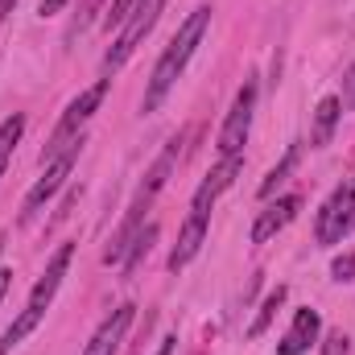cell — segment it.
I'll return each instance as SVG.
<instances>
[{
    "label": "cell",
    "mask_w": 355,
    "mask_h": 355,
    "mask_svg": "<svg viewBox=\"0 0 355 355\" xmlns=\"http://www.w3.org/2000/svg\"><path fill=\"white\" fill-rule=\"evenodd\" d=\"M352 232H355V178H347V182L322 202V211H318V219H314V240H318L322 248H331V244H343Z\"/></svg>",
    "instance_id": "5b68a950"
},
{
    "label": "cell",
    "mask_w": 355,
    "mask_h": 355,
    "mask_svg": "<svg viewBox=\"0 0 355 355\" xmlns=\"http://www.w3.org/2000/svg\"><path fill=\"white\" fill-rule=\"evenodd\" d=\"M62 8H67V0H42V4H37L42 17H54V12H62Z\"/></svg>",
    "instance_id": "d4e9b609"
},
{
    "label": "cell",
    "mask_w": 355,
    "mask_h": 355,
    "mask_svg": "<svg viewBox=\"0 0 355 355\" xmlns=\"http://www.w3.org/2000/svg\"><path fill=\"white\" fill-rule=\"evenodd\" d=\"M42 318H46L42 310H29V306H25V310L12 318V327L0 335V355H8L12 347H21V343H25V335H33V331L42 327Z\"/></svg>",
    "instance_id": "9a60e30c"
},
{
    "label": "cell",
    "mask_w": 355,
    "mask_h": 355,
    "mask_svg": "<svg viewBox=\"0 0 355 355\" xmlns=\"http://www.w3.org/2000/svg\"><path fill=\"white\" fill-rule=\"evenodd\" d=\"M244 170V153H232V157H219V166H211V174L202 178V186L194 190V202H190V211L194 215H211V207H215V198L236 182V174Z\"/></svg>",
    "instance_id": "ba28073f"
},
{
    "label": "cell",
    "mask_w": 355,
    "mask_h": 355,
    "mask_svg": "<svg viewBox=\"0 0 355 355\" xmlns=\"http://www.w3.org/2000/svg\"><path fill=\"white\" fill-rule=\"evenodd\" d=\"M257 95H261V83H257V75H248L244 87L236 91V99H232V112H227L223 128H219V153H223V157L244 153L248 128H252V112H257Z\"/></svg>",
    "instance_id": "8992f818"
},
{
    "label": "cell",
    "mask_w": 355,
    "mask_h": 355,
    "mask_svg": "<svg viewBox=\"0 0 355 355\" xmlns=\"http://www.w3.org/2000/svg\"><path fill=\"white\" fill-rule=\"evenodd\" d=\"M153 240H157V223H149V227H141V236L132 240V248H128V257L120 261L124 265V277H132L137 272V265L149 257V248H153Z\"/></svg>",
    "instance_id": "ac0fdd59"
},
{
    "label": "cell",
    "mask_w": 355,
    "mask_h": 355,
    "mask_svg": "<svg viewBox=\"0 0 355 355\" xmlns=\"http://www.w3.org/2000/svg\"><path fill=\"white\" fill-rule=\"evenodd\" d=\"M71 257H75V244H62L54 257H50V265L42 272V281L33 285V293H29V310H50V302H54V293H58V285H62V277H67V268H71Z\"/></svg>",
    "instance_id": "30bf717a"
},
{
    "label": "cell",
    "mask_w": 355,
    "mask_h": 355,
    "mask_svg": "<svg viewBox=\"0 0 355 355\" xmlns=\"http://www.w3.org/2000/svg\"><path fill=\"white\" fill-rule=\"evenodd\" d=\"M162 8H166V0H137V8L124 17V25H120V33H116V42H112V50L103 54V71H107V79L137 54V46L149 37V29L157 25V17H162Z\"/></svg>",
    "instance_id": "277c9868"
},
{
    "label": "cell",
    "mask_w": 355,
    "mask_h": 355,
    "mask_svg": "<svg viewBox=\"0 0 355 355\" xmlns=\"http://www.w3.org/2000/svg\"><path fill=\"white\" fill-rule=\"evenodd\" d=\"M0 248H4V236H0Z\"/></svg>",
    "instance_id": "f1b7e54d"
},
{
    "label": "cell",
    "mask_w": 355,
    "mask_h": 355,
    "mask_svg": "<svg viewBox=\"0 0 355 355\" xmlns=\"http://www.w3.org/2000/svg\"><path fill=\"white\" fill-rule=\"evenodd\" d=\"M352 352V339L343 335V331H331L327 339H322V355H347Z\"/></svg>",
    "instance_id": "7402d4cb"
},
{
    "label": "cell",
    "mask_w": 355,
    "mask_h": 355,
    "mask_svg": "<svg viewBox=\"0 0 355 355\" xmlns=\"http://www.w3.org/2000/svg\"><path fill=\"white\" fill-rule=\"evenodd\" d=\"M103 4H112V0H83V8L75 12V21H71V29H67V42H71V37H79V33L87 29L91 21H95V12H99Z\"/></svg>",
    "instance_id": "ffe728a7"
},
{
    "label": "cell",
    "mask_w": 355,
    "mask_h": 355,
    "mask_svg": "<svg viewBox=\"0 0 355 355\" xmlns=\"http://www.w3.org/2000/svg\"><path fill=\"white\" fill-rule=\"evenodd\" d=\"M178 145H182V141H170V145H166V153H162V157L153 162V170L145 174L141 190H137V198H132V207H128V215H124V223H120V232H116V240H112V244H107V252H103V265H120V261L128 257L132 240H137V236H141V227H145V211L153 207V198L162 194V186H166L170 174H174Z\"/></svg>",
    "instance_id": "7a4b0ae2"
},
{
    "label": "cell",
    "mask_w": 355,
    "mask_h": 355,
    "mask_svg": "<svg viewBox=\"0 0 355 355\" xmlns=\"http://www.w3.org/2000/svg\"><path fill=\"white\" fill-rule=\"evenodd\" d=\"M170 347H174V343H162V352H157V355H170Z\"/></svg>",
    "instance_id": "83f0119b"
},
{
    "label": "cell",
    "mask_w": 355,
    "mask_h": 355,
    "mask_svg": "<svg viewBox=\"0 0 355 355\" xmlns=\"http://www.w3.org/2000/svg\"><path fill=\"white\" fill-rule=\"evenodd\" d=\"M207 25H211V4H198V8L178 25L174 42L166 46V54L157 58V67H153V75H149V87H145V99H141V112H157V107H162V99L170 95V87L178 83V75L186 71L190 54H194L198 42L207 37Z\"/></svg>",
    "instance_id": "6da1fadb"
},
{
    "label": "cell",
    "mask_w": 355,
    "mask_h": 355,
    "mask_svg": "<svg viewBox=\"0 0 355 355\" xmlns=\"http://www.w3.org/2000/svg\"><path fill=\"white\" fill-rule=\"evenodd\" d=\"M17 8V0H0V21H8V12Z\"/></svg>",
    "instance_id": "4316f807"
},
{
    "label": "cell",
    "mask_w": 355,
    "mask_h": 355,
    "mask_svg": "<svg viewBox=\"0 0 355 355\" xmlns=\"http://www.w3.org/2000/svg\"><path fill=\"white\" fill-rule=\"evenodd\" d=\"M132 318H137V306H132V302L120 306V310H112V314L103 318V327L91 335V343L83 347V355H116L120 343H124V335H128V327H132Z\"/></svg>",
    "instance_id": "9c48e42d"
},
{
    "label": "cell",
    "mask_w": 355,
    "mask_h": 355,
    "mask_svg": "<svg viewBox=\"0 0 355 355\" xmlns=\"http://www.w3.org/2000/svg\"><path fill=\"white\" fill-rule=\"evenodd\" d=\"M297 157H302V145H289V153H285V157H281V162H277V166L265 174V182H261V190H257V194H261V198H272V194H277V186L293 174Z\"/></svg>",
    "instance_id": "e0dca14e"
},
{
    "label": "cell",
    "mask_w": 355,
    "mask_h": 355,
    "mask_svg": "<svg viewBox=\"0 0 355 355\" xmlns=\"http://www.w3.org/2000/svg\"><path fill=\"white\" fill-rule=\"evenodd\" d=\"M318 331H322V318H318V310L302 306V310L293 314V327H289V335L277 343V355H306L314 343H318Z\"/></svg>",
    "instance_id": "7c38bea8"
},
{
    "label": "cell",
    "mask_w": 355,
    "mask_h": 355,
    "mask_svg": "<svg viewBox=\"0 0 355 355\" xmlns=\"http://www.w3.org/2000/svg\"><path fill=\"white\" fill-rule=\"evenodd\" d=\"M8 285H12V272H8V268H0V302H4V293H8Z\"/></svg>",
    "instance_id": "484cf974"
},
{
    "label": "cell",
    "mask_w": 355,
    "mask_h": 355,
    "mask_svg": "<svg viewBox=\"0 0 355 355\" xmlns=\"http://www.w3.org/2000/svg\"><path fill=\"white\" fill-rule=\"evenodd\" d=\"M21 137H25V116L12 112V116L0 124V178H4V170H8V157H12V149L21 145Z\"/></svg>",
    "instance_id": "2e32d148"
},
{
    "label": "cell",
    "mask_w": 355,
    "mask_h": 355,
    "mask_svg": "<svg viewBox=\"0 0 355 355\" xmlns=\"http://www.w3.org/2000/svg\"><path fill=\"white\" fill-rule=\"evenodd\" d=\"M132 8H137V0H112V4H107V12H103V25H107V29H120V25H124V17H128Z\"/></svg>",
    "instance_id": "44dd1931"
},
{
    "label": "cell",
    "mask_w": 355,
    "mask_h": 355,
    "mask_svg": "<svg viewBox=\"0 0 355 355\" xmlns=\"http://www.w3.org/2000/svg\"><path fill=\"white\" fill-rule=\"evenodd\" d=\"M79 153H83V137H79V141H75L67 153H58V157L46 166V174L37 178V182H33V190L25 194V207H21V223H29V219H33V215H37V211H42V207L54 198V194H58V186H62V182L71 178V170H75Z\"/></svg>",
    "instance_id": "52a82bcc"
},
{
    "label": "cell",
    "mask_w": 355,
    "mask_h": 355,
    "mask_svg": "<svg viewBox=\"0 0 355 355\" xmlns=\"http://www.w3.org/2000/svg\"><path fill=\"white\" fill-rule=\"evenodd\" d=\"M339 116H343V99H339V95H322L318 107H314V124H310V145H314V149L331 145Z\"/></svg>",
    "instance_id": "5bb4252c"
},
{
    "label": "cell",
    "mask_w": 355,
    "mask_h": 355,
    "mask_svg": "<svg viewBox=\"0 0 355 355\" xmlns=\"http://www.w3.org/2000/svg\"><path fill=\"white\" fill-rule=\"evenodd\" d=\"M331 277H335V281H355V252H343V257H335V265H331Z\"/></svg>",
    "instance_id": "603a6c76"
},
{
    "label": "cell",
    "mask_w": 355,
    "mask_h": 355,
    "mask_svg": "<svg viewBox=\"0 0 355 355\" xmlns=\"http://www.w3.org/2000/svg\"><path fill=\"white\" fill-rule=\"evenodd\" d=\"M285 293H289V289H285V285H277V289H272V293L265 297V306H261V314H257V322L248 327V339H261V335L268 331V322L277 318V310H281V302H285Z\"/></svg>",
    "instance_id": "d6986e66"
},
{
    "label": "cell",
    "mask_w": 355,
    "mask_h": 355,
    "mask_svg": "<svg viewBox=\"0 0 355 355\" xmlns=\"http://www.w3.org/2000/svg\"><path fill=\"white\" fill-rule=\"evenodd\" d=\"M207 223H211V215H186V223H182V232H178V244L174 252H170V268H186L194 257H198V248H202V240H207Z\"/></svg>",
    "instance_id": "4fadbf2b"
},
{
    "label": "cell",
    "mask_w": 355,
    "mask_h": 355,
    "mask_svg": "<svg viewBox=\"0 0 355 355\" xmlns=\"http://www.w3.org/2000/svg\"><path fill=\"white\" fill-rule=\"evenodd\" d=\"M107 83H112V79H99V83H91L87 91H79V95L67 103V112H62V120H58L54 137H50V141H46V149H42V166H50L58 153H67V149L79 141V128L87 124L91 116H95V107L103 103V95H107Z\"/></svg>",
    "instance_id": "3957f363"
},
{
    "label": "cell",
    "mask_w": 355,
    "mask_h": 355,
    "mask_svg": "<svg viewBox=\"0 0 355 355\" xmlns=\"http://www.w3.org/2000/svg\"><path fill=\"white\" fill-rule=\"evenodd\" d=\"M302 211V198L297 194H285V198H277V202H268L265 211L257 215V223H252V244H268L281 227H289L293 223V215Z\"/></svg>",
    "instance_id": "8fae6325"
},
{
    "label": "cell",
    "mask_w": 355,
    "mask_h": 355,
    "mask_svg": "<svg viewBox=\"0 0 355 355\" xmlns=\"http://www.w3.org/2000/svg\"><path fill=\"white\" fill-rule=\"evenodd\" d=\"M343 103H347V107H355V62H352V71L343 75Z\"/></svg>",
    "instance_id": "cb8c5ba5"
}]
</instances>
